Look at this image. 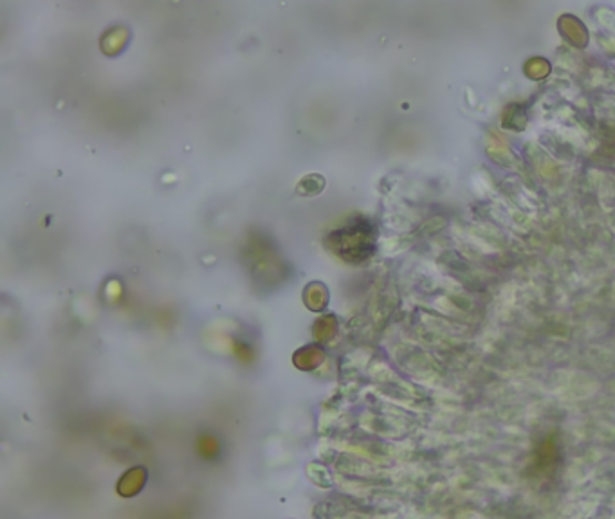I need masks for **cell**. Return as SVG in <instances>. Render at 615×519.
Segmentation results:
<instances>
[{"instance_id":"1","label":"cell","mask_w":615,"mask_h":519,"mask_svg":"<svg viewBox=\"0 0 615 519\" xmlns=\"http://www.w3.org/2000/svg\"><path fill=\"white\" fill-rule=\"evenodd\" d=\"M325 245L343 262L359 265L368 262L376 253L377 228L372 220L354 217L343 225L329 231L325 236Z\"/></svg>"}]
</instances>
